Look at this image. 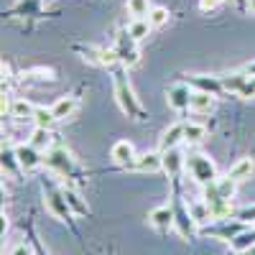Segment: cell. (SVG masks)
Here are the masks:
<instances>
[{
	"label": "cell",
	"mask_w": 255,
	"mask_h": 255,
	"mask_svg": "<svg viewBox=\"0 0 255 255\" xmlns=\"http://www.w3.org/2000/svg\"><path fill=\"white\" fill-rule=\"evenodd\" d=\"M238 255H255V245H253V248H248V250H240Z\"/></svg>",
	"instance_id": "34"
},
{
	"label": "cell",
	"mask_w": 255,
	"mask_h": 255,
	"mask_svg": "<svg viewBox=\"0 0 255 255\" xmlns=\"http://www.w3.org/2000/svg\"><path fill=\"white\" fill-rule=\"evenodd\" d=\"M189 212H191V217H194V222H197V225H202V222L212 220L209 204H207L204 199H202V202H194V204H189Z\"/></svg>",
	"instance_id": "27"
},
{
	"label": "cell",
	"mask_w": 255,
	"mask_h": 255,
	"mask_svg": "<svg viewBox=\"0 0 255 255\" xmlns=\"http://www.w3.org/2000/svg\"><path fill=\"white\" fill-rule=\"evenodd\" d=\"M113 84H115V100L120 105V110L128 118H133V120H145V110H143V105L138 102V97H135V92L130 87V82H128V77H125V67H123V64L113 69Z\"/></svg>",
	"instance_id": "1"
},
{
	"label": "cell",
	"mask_w": 255,
	"mask_h": 255,
	"mask_svg": "<svg viewBox=\"0 0 255 255\" xmlns=\"http://www.w3.org/2000/svg\"><path fill=\"white\" fill-rule=\"evenodd\" d=\"M3 171H8L10 176H18V171H23L15 151H5V148H3Z\"/></svg>",
	"instance_id": "28"
},
{
	"label": "cell",
	"mask_w": 255,
	"mask_h": 255,
	"mask_svg": "<svg viewBox=\"0 0 255 255\" xmlns=\"http://www.w3.org/2000/svg\"><path fill=\"white\" fill-rule=\"evenodd\" d=\"M31 145H36L38 151H49V148H54L51 143V130H46V128H36V130L31 133Z\"/></svg>",
	"instance_id": "24"
},
{
	"label": "cell",
	"mask_w": 255,
	"mask_h": 255,
	"mask_svg": "<svg viewBox=\"0 0 255 255\" xmlns=\"http://www.w3.org/2000/svg\"><path fill=\"white\" fill-rule=\"evenodd\" d=\"M77 108H79L77 97L64 95V97H59V100L51 105V113H54V118H56V120H67V118H72V115L77 113Z\"/></svg>",
	"instance_id": "15"
},
{
	"label": "cell",
	"mask_w": 255,
	"mask_h": 255,
	"mask_svg": "<svg viewBox=\"0 0 255 255\" xmlns=\"http://www.w3.org/2000/svg\"><path fill=\"white\" fill-rule=\"evenodd\" d=\"M44 163L51 168L54 174H59L64 179L72 176V171H74V158H72V153L67 151V148H61V145L49 148L46 156H44Z\"/></svg>",
	"instance_id": "3"
},
{
	"label": "cell",
	"mask_w": 255,
	"mask_h": 255,
	"mask_svg": "<svg viewBox=\"0 0 255 255\" xmlns=\"http://www.w3.org/2000/svg\"><path fill=\"white\" fill-rule=\"evenodd\" d=\"M204 135H207V128H204L202 123H186V125H184V143L197 145Z\"/></svg>",
	"instance_id": "23"
},
{
	"label": "cell",
	"mask_w": 255,
	"mask_h": 255,
	"mask_svg": "<svg viewBox=\"0 0 255 255\" xmlns=\"http://www.w3.org/2000/svg\"><path fill=\"white\" fill-rule=\"evenodd\" d=\"M235 217H238V220H243V222H255V207H248V209L235 212Z\"/></svg>",
	"instance_id": "30"
},
{
	"label": "cell",
	"mask_w": 255,
	"mask_h": 255,
	"mask_svg": "<svg viewBox=\"0 0 255 255\" xmlns=\"http://www.w3.org/2000/svg\"><path fill=\"white\" fill-rule=\"evenodd\" d=\"M235 186L238 181L235 179H217L215 184H207L204 186V202L207 204H215V202H230L232 194H235Z\"/></svg>",
	"instance_id": "5"
},
{
	"label": "cell",
	"mask_w": 255,
	"mask_h": 255,
	"mask_svg": "<svg viewBox=\"0 0 255 255\" xmlns=\"http://www.w3.org/2000/svg\"><path fill=\"white\" fill-rule=\"evenodd\" d=\"M44 204H46V209L51 212V215L56 217V220H69L74 212L69 209V204H67V197H64V189H56V186H44Z\"/></svg>",
	"instance_id": "4"
},
{
	"label": "cell",
	"mask_w": 255,
	"mask_h": 255,
	"mask_svg": "<svg viewBox=\"0 0 255 255\" xmlns=\"http://www.w3.org/2000/svg\"><path fill=\"white\" fill-rule=\"evenodd\" d=\"M199 5H202V10H215V8H217L220 3H217V0H202Z\"/></svg>",
	"instance_id": "32"
},
{
	"label": "cell",
	"mask_w": 255,
	"mask_h": 255,
	"mask_svg": "<svg viewBox=\"0 0 255 255\" xmlns=\"http://www.w3.org/2000/svg\"><path fill=\"white\" fill-rule=\"evenodd\" d=\"M151 20L148 18H133L130 20V26H128V33H130V38H135V41H143L148 33H151Z\"/></svg>",
	"instance_id": "22"
},
{
	"label": "cell",
	"mask_w": 255,
	"mask_h": 255,
	"mask_svg": "<svg viewBox=\"0 0 255 255\" xmlns=\"http://www.w3.org/2000/svg\"><path fill=\"white\" fill-rule=\"evenodd\" d=\"M186 171L191 174L199 186H207V184H215L217 181V168L207 156L202 153H194V156H186Z\"/></svg>",
	"instance_id": "2"
},
{
	"label": "cell",
	"mask_w": 255,
	"mask_h": 255,
	"mask_svg": "<svg viewBox=\"0 0 255 255\" xmlns=\"http://www.w3.org/2000/svg\"><path fill=\"white\" fill-rule=\"evenodd\" d=\"M133 171H140V174H153V171H161L163 168V158H161V151H148L143 156L135 158V163L130 166Z\"/></svg>",
	"instance_id": "12"
},
{
	"label": "cell",
	"mask_w": 255,
	"mask_h": 255,
	"mask_svg": "<svg viewBox=\"0 0 255 255\" xmlns=\"http://www.w3.org/2000/svg\"><path fill=\"white\" fill-rule=\"evenodd\" d=\"M15 156H18V161H20V168H23L26 174H33L36 168L44 163V151H38L36 145H31V143H26V145H18L15 148Z\"/></svg>",
	"instance_id": "7"
},
{
	"label": "cell",
	"mask_w": 255,
	"mask_h": 255,
	"mask_svg": "<svg viewBox=\"0 0 255 255\" xmlns=\"http://www.w3.org/2000/svg\"><path fill=\"white\" fill-rule=\"evenodd\" d=\"M54 123H56V118H54L51 108H36V113H33V125L36 128H46V130H51Z\"/></svg>",
	"instance_id": "25"
},
{
	"label": "cell",
	"mask_w": 255,
	"mask_h": 255,
	"mask_svg": "<svg viewBox=\"0 0 255 255\" xmlns=\"http://www.w3.org/2000/svg\"><path fill=\"white\" fill-rule=\"evenodd\" d=\"M255 245V227H245L243 232H238L235 238L230 240V248L235 250V253H240V250H248V248H253Z\"/></svg>",
	"instance_id": "21"
},
{
	"label": "cell",
	"mask_w": 255,
	"mask_h": 255,
	"mask_svg": "<svg viewBox=\"0 0 255 255\" xmlns=\"http://www.w3.org/2000/svg\"><path fill=\"white\" fill-rule=\"evenodd\" d=\"M33 113H36V105L26 97H18L13 100V108H10V115L18 120V123H23V120H33Z\"/></svg>",
	"instance_id": "18"
},
{
	"label": "cell",
	"mask_w": 255,
	"mask_h": 255,
	"mask_svg": "<svg viewBox=\"0 0 255 255\" xmlns=\"http://www.w3.org/2000/svg\"><path fill=\"white\" fill-rule=\"evenodd\" d=\"M161 158H163V171L168 176H179L181 168H186V156L179 151V148H168V151H161Z\"/></svg>",
	"instance_id": "10"
},
{
	"label": "cell",
	"mask_w": 255,
	"mask_h": 255,
	"mask_svg": "<svg viewBox=\"0 0 255 255\" xmlns=\"http://www.w3.org/2000/svg\"><path fill=\"white\" fill-rule=\"evenodd\" d=\"M148 20H151V26H153V28L163 26L166 20H168V8H163V5L151 8V13H148Z\"/></svg>",
	"instance_id": "29"
},
{
	"label": "cell",
	"mask_w": 255,
	"mask_h": 255,
	"mask_svg": "<svg viewBox=\"0 0 255 255\" xmlns=\"http://www.w3.org/2000/svg\"><path fill=\"white\" fill-rule=\"evenodd\" d=\"M191 84H174L171 90L166 92V102H168V108L171 110H176V113H181V110H186L189 105H191Z\"/></svg>",
	"instance_id": "9"
},
{
	"label": "cell",
	"mask_w": 255,
	"mask_h": 255,
	"mask_svg": "<svg viewBox=\"0 0 255 255\" xmlns=\"http://www.w3.org/2000/svg\"><path fill=\"white\" fill-rule=\"evenodd\" d=\"M125 8L133 18H148V13H151V0H128Z\"/></svg>",
	"instance_id": "26"
},
{
	"label": "cell",
	"mask_w": 255,
	"mask_h": 255,
	"mask_svg": "<svg viewBox=\"0 0 255 255\" xmlns=\"http://www.w3.org/2000/svg\"><path fill=\"white\" fill-rule=\"evenodd\" d=\"M115 51H118V59H120V64H123L125 69L135 67V64L140 61V51L135 49V38H130V33H128V31L120 36Z\"/></svg>",
	"instance_id": "6"
},
{
	"label": "cell",
	"mask_w": 255,
	"mask_h": 255,
	"mask_svg": "<svg viewBox=\"0 0 255 255\" xmlns=\"http://www.w3.org/2000/svg\"><path fill=\"white\" fill-rule=\"evenodd\" d=\"M184 125L186 123H174V125H168L161 140H158V151H168V148H179L184 143Z\"/></svg>",
	"instance_id": "13"
},
{
	"label": "cell",
	"mask_w": 255,
	"mask_h": 255,
	"mask_svg": "<svg viewBox=\"0 0 255 255\" xmlns=\"http://www.w3.org/2000/svg\"><path fill=\"white\" fill-rule=\"evenodd\" d=\"M245 74H250V77H255V61H253V64H248V67H245Z\"/></svg>",
	"instance_id": "33"
},
{
	"label": "cell",
	"mask_w": 255,
	"mask_h": 255,
	"mask_svg": "<svg viewBox=\"0 0 255 255\" xmlns=\"http://www.w3.org/2000/svg\"><path fill=\"white\" fill-rule=\"evenodd\" d=\"M253 174H255V163H253V158H240L235 166L230 168V174H227V176H230V179H235V181L240 184V181H248Z\"/></svg>",
	"instance_id": "20"
},
{
	"label": "cell",
	"mask_w": 255,
	"mask_h": 255,
	"mask_svg": "<svg viewBox=\"0 0 255 255\" xmlns=\"http://www.w3.org/2000/svg\"><path fill=\"white\" fill-rule=\"evenodd\" d=\"M10 255H31V248H28L26 243H20V245H15V248L10 250Z\"/></svg>",
	"instance_id": "31"
},
{
	"label": "cell",
	"mask_w": 255,
	"mask_h": 255,
	"mask_svg": "<svg viewBox=\"0 0 255 255\" xmlns=\"http://www.w3.org/2000/svg\"><path fill=\"white\" fill-rule=\"evenodd\" d=\"M189 84L194 90H202V92H212V95H220L225 87H222V79L220 77H204V74H194L189 77Z\"/></svg>",
	"instance_id": "16"
},
{
	"label": "cell",
	"mask_w": 255,
	"mask_h": 255,
	"mask_svg": "<svg viewBox=\"0 0 255 255\" xmlns=\"http://www.w3.org/2000/svg\"><path fill=\"white\" fill-rule=\"evenodd\" d=\"M174 227L179 230V235L181 238H191V235H194V217H191V212L181 204V199H176L174 204Z\"/></svg>",
	"instance_id": "8"
},
{
	"label": "cell",
	"mask_w": 255,
	"mask_h": 255,
	"mask_svg": "<svg viewBox=\"0 0 255 255\" xmlns=\"http://www.w3.org/2000/svg\"><path fill=\"white\" fill-rule=\"evenodd\" d=\"M148 222H151L156 230H161V232L171 230L174 227V207H156V209H151Z\"/></svg>",
	"instance_id": "14"
},
{
	"label": "cell",
	"mask_w": 255,
	"mask_h": 255,
	"mask_svg": "<svg viewBox=\"0 0 255 255\" xmlns=\"http://www.w3.org/2000/svg\"><path fill=\"white\" fill-rule=\"evenodd\" d=\"M110 158L118 163V166H125V168H130L133 163H135V148H133V143L130 140H118L115 145H113V151H110Z\"/></svg>",
	"instance_id": "11"
},
{
	"label": "cell",
	"mask_w": 255,
	"mask_h": 255,
	"mask_svg": "<svg viewBox=\"0 0 255 255\" xmlns=\"http://www.w3.org/2000/svg\"><path fill=\"white\" fill-rule=\"evenodd\" d=\"M248 10H250V13H255V0H248Z\"/></svg>",
	"instance_id": "35"
},
{
	"label": "cell",
	"mask_w": 255,
	"mask_h": 255,
	"mask_svg": "<svg viewBox=\"0 0 255 255\" xmlns=\"http://www.w3.org/2000/svg\"><path fill=\"white\" fill-rule=\"evenodd\" d=\"M64 197H67V204H69V209L74 212L77 217H87L90 215V207H87V202H84L77 191L72 189V186H64Z\"/></svg>",
	"instance_id": "19"
},
{
	"label": "cell",
	"mask_w": 255,
	"mask_h": 255,
	"mask_svg": "<svg viewBox=\"0 0 255 255\" xmlns=\"http://www.w3.org/2000/svg\"><path fill=\"white\" fill-rule=\"evenodd\" d=\"M215 102H217V95L194 90V92H191V105H189V108L194 113H212V110H215Z\"/></svg>",
	"instance_id": "17"
}]
</instances>
